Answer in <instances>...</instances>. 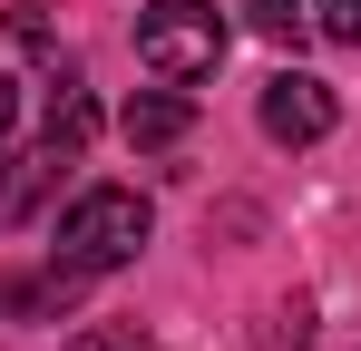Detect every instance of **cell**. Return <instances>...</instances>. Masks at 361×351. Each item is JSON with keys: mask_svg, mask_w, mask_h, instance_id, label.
<instances>
[{"mask_svg": "<svg viewBox=\"0 0 361 351\" xmlns=\"http://www.w3.org/2000/svg\"><path fill=\"white\" fill-rule=\"evenodd\" d=\"M147 195L137 185H88L78 205L59 215V264H78V273H118V264H137L147 254Z\"/></svg>", "mask_w": 361, "mask_h": 351, "instance_id": "1", "label": "cell"}, {"mask_svg": "<svg viewBox=\"0 0 361 351\" xmlns=\"http://www.w3.org/2000/svg\"><path fill=\"white\" fill-rule=\"evenodd\" d=\"M137 58L185 88V78H215V58H225V20H215V0H147L137 10Z\"/></svg>", "mask_w": 361, "mask_h": 351, "instance_id": "2", "label": "cell"}, {"mask_svg": "<svg viewBox=\"0 0 361 351\" xmlns=\"http://www.w3.org/2000/svg\"><path fill=\"white\" fill-rule=\"evenodd\" d=\"M332 88L322 78H302V68H283V78H264V137L274 147H312V137H332Z\"/></svg>", "mask_w": 361, "mask_h": 351, "instance_id": "3", "label": "cell"}, {"mask_svg": "<svg viewBox=\"0 0 361 351\" xmlns=\"http://www.w3.org/2000/svg\"><path fill=\"white\" fill-rule=\"evenodd\" d=\"M118 127H127V147H176L185 127H195V108H185L176 88H147V98H127Z\"/></svg>", "mask_w": 361, "mask_h": 351, "instance_id": "4", "label": "cell"}, {"mask_svg": "<svg viewBox=\"0 0 361 351\" xmlns=\"http://www.w3.org/2000/svg\"><path fill=\"white\" fill-rule=\"evenodd\" d=\"M98 137V98L78 88V78H59V108H49V156H78Z\"/></svg>", "mask_w": 361, "mask_h": 351, "instance_id": "5", "label": "cell"}, {"mask_svg": "<svg viewBox=\"0 0 361 351\" xmlns=\"http://www.w3.org/2000/svg\"><path fill=\"white\" fill-rule=\"evenodd\" d=\"M244 10H254L264 39H302V10H312V0H244Z\"/></svg>", "mask_w": 361, "mask_h": 351, "instance_id": "6", "label": "cell"}, {"mask_svg": "<svg viewBox=\"0 0 361 351\" xmlns=\"http://www.w3.org/2000/svg\"><path fill=\"white\" fill-rule=\"evenodd\" d=\"M322 10V39H342V49H361V0H312Z\"/></svg>", "mask_w": 361, "mask_h": 351, "instance_id": "7", "label": "cell"}, {"mask_svg": "<svg viewBox=\"0 0 361 351\" xmlns=\"http://www.w3.org/2000/svg\"><path fill=\"white\" fill-rule=\"evenodd\" d=\"M68 351H147V342H137V332H78Z\"/></svg>", "mask_w": 361, "mask_h": 351, "instance_id": "8", "label": "cell"}, {"mask_svg": "<svg viewBox=\"0 0 361 351\" xmlns=\"http://www.w3.org/2000/svg\"><path fill=\"white\" fill-rule=\"evenodd\" d=\"M10 127H20V78L0 68V147H10Z\"/></svg>", "mask_w": 361, "mask_h": 351, "instance_id": "9", "label": "cell"}]
</instances>
